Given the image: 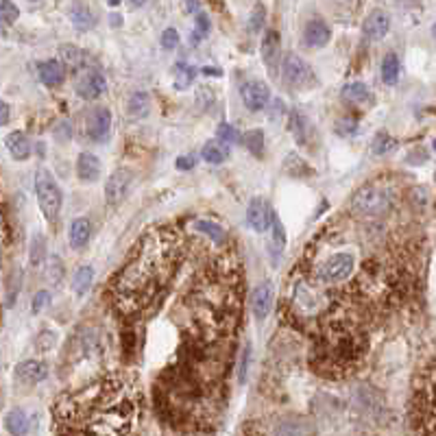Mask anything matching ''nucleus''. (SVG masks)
Wrapping results in <instances>:
<instances>
[{"label":"nucleus","instance_id":"1","mask_svg":"<svg viewBox=\"0 0 436 436\" xmlns=\"http://www.w3.org/2000/svg\"><path fill=\"white\" fill-rule=\"evenodd\" d=\"M142 395L123 373L66 393L55 404L57 436H133L140 423Z\"/></svg>","mask_w":436,"mask_h":436},{"label":"nucleus","instance_id":"2","mask_svg":"<svg viewBox=\"0 0 436 436\" xmlns=\"http://www.w3.org/2000/svg\"><path fill=\"white\" fill-rule=\"evenodd\" d=\"M182 260V236L157 227L140 238L114 280V299L125 314L144 312L164 294Z\"/></svg>","mask_w":436,"mask_h":436},{"label":"nucleus","instance_id":"3","mask_svg":"<svg viewBox=\"0 0 436 436\" xmlns=\"http://www.w3.org/2000/svg\"><path fill=\"white\" fill-rule=\"evenodd\" d=\"M417 428L419 436H436V362L425 369L417 395Z\"/></svg>","mask_w":436,"mask_h":436},{"label":"nucleus","instance_id":"4","mask_svg":"<svg viewBox=\"0 0 436 436\" xmlns=\"http://www.w3.org/2000/svg\"><path fill=\"white\" fill-rule=\"evenodd\" d=\"M35 194H37V203H39V210L46 216V221H55L62 212V190H59L57 182L53 179V175L42 168L37 170L35 175Z\"/></svg>","mask_w":436,"mask_h":436},{"label":"nucleus","instance_id":"5","mask_svg":"<svg viewBox=\"0 0 436 436\" xmlns=\"http://www.w3.org/2000/svg\"><path fill=\"white\" fill-rule=\"evenodd\" d=\"M390 196L378 184H365L351 199V212L358 216H380L388 212Z\"/></svg>","mask_w":436,"mask_h":436},{"label":"nucleus","instance_id":"6","mask_svg":"<svg viewBox=\"0 0 436 436\" xmlns=\"http://www.w3.org/2000/svg\"><path fill=\"white\" fill-rule=\"evenodd\" d=\"M284 79L292 88H310L316 83L310 64L299 55H292V53L286 55L284 59Z\"/></svg>","mask_w":436,"mask_h":436},{"label":"nucleus","instance_id":"7","mask_svg":"<svg viewBox=\"0 0 436 436\" xmlns=\"http://www.w3.org/2000/svg\"><path fill=\"white\" fill-rule=\"evenodd\" d=\"M131 184H133V175L125 168L116 170L109 175V179L105 182V199L109 205H118L127 199V194L131 190Z\"/></svg>","mask_w":436,"mask_h":436},{"label":"nucleus","instance_id":"8","mask_svg":"<svg viewBox=\"0 0 436 436\" xmlns=\"http://www.w3.org/2000/svg\"><path fill=\"white\" fill-rule=\"evenodd\" d=\"M76 92L83 101H96L107 92V79L98 70H86L76 81Z\"/></svg>","mask_w":436,"mask_h":436},{"label":"nucleus","instance_id":"9","mask_svg":"<svg viewBox=\"0 0 436 436\" xmlns=\"http://www.w3.org/2000/svg\"><path fill=\"white\" fill-rule=\"evenodd\" d=\"M240 96H243V103H245L247 109L260 111L271 101V90L264 81H247L240 88Z\"/></svg>","mask_w":436,"mask_h":436},{"label":"nucleus","instance_id":"10","mask_svg":"<svg viewBox=\"0 0 436 436\" xmlns=\"http://www.w3.org/2000/svg\"><path fill=\"white\" fill-rule=\"evenodd\" d=\"M273 216H275V214H273L268 201H264L262 196H255V199H253V201L249 203V207H247V221H249L251 229L257 231V233H262V231L271 229V225H273Z\"/></svg>","mask_w":436,"mask_h":436},{"label":"nucleus","instance_id":"11","mask_svg":"<svg viewBox=\"0 0 436 436\" xmlns=\"http://www.w3.org/2000/svg\"><path fill=\"white\" fill-rule=\"evenodd\" d=\"M111 131V111L107 107H96L88 116V137L94 142H105Z\"/></svg>","mask_w":436,"mask_h":436},{"label":"nucleus","instance_id":"12","mask_svg":"<svg viewBox=\"0 0 436 436\" xmlns=\"http://www.w3.org/2000/svg\"><path fill=\"white\" fill-rule=\"evenodd\" d=\"M388 29H390V15H388L384 9H373V11L365 18L362 31H365L367 39H373V42H380V39L386 37Z\"/></svg>","mask_w":436,"mask_h":436},{"label":"nucleus","instance_id":"13","mask_svg":"<svg viewBox=\"0 0 436 436\" xmlns=\"http://www.w3.org/2000/svg\"><path fill=\"white\" fill-rule=\"evenodd\" d=\"M262 59L266 68L277 74L280 70V64H282V42H280V33L277 31H266L264 39H262Z\"/></svg>","mask_w":436,"mask_h":436},{"label":"nucleus","instance_id":"14","mask_svg":"<svg viewBox=\"0 0 436 436\" xmlns=\"http://www.w3.org/2000/svg\"><path fill=\"white\" fill-rule=\"evenodd\" d=\"M273 299H275V290H273V284L271 282H264L260 284L253 294H251V308H253V314H255V319H266L271 308H273Z\"/></svg>","mask_w":436,"mask_h":436},{"label":"nucleus","instance_id":"15","mask_svg":"<svg viewBox=\"0 0 436 436\" xmlns=\"http://www.w3.org/2000/svg\"><path fill=\"white\" fill-rule=\"evenodd\" d=\"M15 378L22 382V384H39V382H44L48 378V367L44 362H39V360H25V362H20L15 367Z\"/></svg>","mask_w":436,"mask_h":436},{"label":"nucleus","instance_id":"16","mask_svg":"<svg viewBox=\"0 0 436 436\" xmlns=\"http://www.w3.org/2000/svg\"><path fill=\"white\" fill-rule=\"evenodd\" d=\"M39 81L46 88H59L66 81V66L59 59H46V62L37 64Z\"/></svg>","mask_w":436,"mask_h":436},{"label":"nucleus","instance_id":"17","mask_svg":"<svg viewBox=\"0 0 436 436\" xmlns=\"http://www.w3.org/2000/svg\"><path fill=\"white\" fill-rule=\"evenodd\" d=\"M101 172H103L101 160H98L94 153H81V155H79V160H76V177L83 184L98 182V179H101Z\"/></svg>","mask_w":436,"mask_h":436},{"label":"nucleus","instance_id":"18","mask_svg":"<svg viewBox=\"0 0 436 436\" xmlns=\"http://www.w3.org/2000/svg\"><path fill=\"white\" fill-rule=\"evenodd\" d=\"M332 39V31L329 27L323 22V20H310L306 25V31H304V42L306 46L310 48H323L329 44Z\"/></svg>","mask_w":436,"mask_h":436},{"label":"nucleus","instance_id":"19","mask_svg":"<svg viewBox=\"0 0 436 436\" xmlns=\"http://www.w3.org/2000/svg\"><path fill=\"white\" fill-rule=\"evenodd\" d=\"M70 22L74 25L76 31H90L96 25V15L88 3H83V0H74L70 7Z\"/></svg>","mask_w":436,"mask_h":436},{"label":"nucleus","instance_id":"20","mask_svg":"<svg viewBox=\"0 0 436 436\" xmlns=\"http://www.w3.org/2000/svg\"><path fill=\"white\" fill-rule=\"evenodd\" d=\"M92 238V223L88 218H74L70 223V231H68V243L72 249H83Z\"/></svg>","mask_w":436,"mask_h":436},{"label":"nucleus","instance_id":"21","mask_svg":"<svg viewBox=\"0 0 436 436\" xmlns=\"http://www.w3.org/2000/svg\"><path fill=\"white\" fill-rule=\"evenodd\" d=\"M9 153L15 162H25L31 157V140L22 133V131H13L7 135V140H5Z\"/></svg>","mask_w":436,"mask_h":436},{"label":"nucleus","instance_id":"22","mask_svg":"<svg viewBox=\"0 0 436 436\" xmlns=\"http://www.w3.org/2000/svg\"><path fill=\"white\" fill-rule=\"evenodd\" d=\"M284 249H286V231H284L282 221L275 214L273 225H271V260H273V264L280 262V257L284 255Z\"/></svg>","mask_w":436,"mask_h":436},{"label":"nucleus","instance_id":"23","mask_svg":"<svg viewBox=\"0 0 436 436\" xmlns=\"http://www.w3.org/2000/svg\"><path fill=\"white\" fill-rule=\"evenodd\" d=\"M343 98H345V103H349L353 107H362L371 101L373 96H371V90L362 81H353L343 88Z\"/></svg>","mask_w":436,"mask_h":436},{"label":"nucleus","instance_id":"24","mask_svg":"<svg viewBox=\"0 0 436 436\" xmlns=\"http://www.w3.org/2000/svg\"><path fill=\"white\" fill-rule=\"evenodd\" d=\"M5 428L11 436H29V430H31V421L27 417L25 410L20 408H13L11 412H7L5 417Z\"/></svg>","mask_w":436,"mask_h":436},{"label":"nucleus","instance_id":"25","mask_svg":"<svg viewBox=\"0 0 436 436\" xmlns=\"http://www.w3.org/2000/svg\"><path fill=\"white\" fill-rule=\"evenodd\" d=\"M59 55H62V59H59V62H62L66 68H70L74 72H81L83 70V66H86V53L81 48L66 44V46L59 48Z\"/></svg>","mask_w":436,"mask_h":436},{"label":"nucleus","instance_id":"26","mask_svg":"<svg viewBox=\"0 0 436 436\" xmlns=\"http://www.w3.org/2000/svg\"><path fill=\"white\" fill-rule=\"evenodd\" d=\"M400 70H402L400 57L395 55V53H388L384 57V62H382V81L386 86H395V83L400 81Z\"/></svg>","mask_w":436,"mask_h":436},{"label":"nucleus","instance_id":"27","mask_svg":"<svg viewBox=\"0 0 436 436\" xmlns=\"http://www.w3.org/2000/svg\"><path fill=\"white\" fill-rule=\"evenodd\" d=\"M203 160L207 162V164H223V162H227V157H229V147L225 144V142H207L205 147H203Z\"/></svg>","mask_w":436,"mask_h":436},{"label":"nucleus","instance_id":"28","mask_svg":"<svg viewBox=\"0 0 436 436\" xmlns=\"http://www.w3.org/2000/svg\"><path fill=\"white\" fill-rule=\"evenodd\" d=\"M92 282H94V268L83 264V266H79L76 273H74V280H72V290L81 297L86 294L90 288H92Z\"/></svg>","mask_w":436,"mask_h":436},{"label":"nucleus","instance_id":"29","mask_svg":"<svg viewBox=\"0 0 436 436\" xmlns=\"http://www.w3.org/2000/svg\"><path fill=\"white\" fill-rule=\"evenodd\" d=\"M194 229L207 236L210 240H214V245H223L227 240V231L221 227V225H216L212 221H194Z\"/></svg>","mask_w":436,"mask_h":436},{"label":"nucleus","instance_id":"30","mask_svg":"<svg viewBox=\"0 0 436 436\" xmlns=\"http://www.w3.org/2000/svg\"><path fill=\"white\" fill-rule=\"evenodd\" d=\"M395 147H397V142H395V137H390L388 133H378V135L373 137V142H371V153H373V155H378V157H382V155L390 153Z\"/></svg>","mask_w":436,"mask_h":436},{"label":"nucleus","instance_id":"31","mask_svg":"<svg viewBox=\"0 0 436 436\" xmlns=\"http://www.w3.org/2000/svg\"><path fill=\"white\" fill-rule=\"evenodd\" d=\"M129 114L135 118H142L149 114V96L144 92H135L129 98Z\"/></svg>","mask_w":436,"mask_h":436},{"label":"nucleus","instance_id":"32","mask_svg":"<svg viewBox=\"0 0 436 436\" xmlns=\"http://www.w3.org/2000/svg\"><path fill=\"white\" fill-rule=\"evenodd\" d=\"M20 18V9L11 0H0V27H9Z\"/></svg>","mask_w":436,"mask_h":436},{"label":"nucleus","instance_id":"33","mask_svg":"<svg viewBox=\"0 0 436 436\" xmlns=\"http://www.w3.org/2000/svg\"><path fill=\"white\" fill-rule=\"evenodd\" d=\"M245 147H247L253 155L260 157L262 151H264V133H262L260 129L249 131V133L245 135Z\"/></svg>","mask_w":436,"mask_h":436},{"label":"nucleus","instance_id":"34","mask_svg":"<svg viewBox=\"0 0 436 436\" xmlns=\"http://www.w3.org/2000/svg\"><path fill=\"white\" fill-rule=\"evenodd\" d=\"M194 74H196L194 68H190V66H186V64H179V66H177L175 88H177V90H186V88H190L192 81H194Z\"/></svg>","mask_w":436,"mask_h":436},{"label":"nucleus","instance_id":"35","mask_svg":"<svg viewBox=\"0 0 436 436\" xmlns=\"http://www.w3.org/2000/svg\"><path fill=\"white\" fill-rule=\"evenodd\" d=\"M46 255V240L42 236H33V245H31V262L39 264Z\"/></svg>","mask_w":436,"mask_h":436},{"label":"nucleus","instance_id":"36","mask_svg":"<svg viewBox=\"0 0 436 436\" xmlns=\"http://www.w3.org/2000/svg\"><path fill=\"white\" fill-rule=\"evenodd\" d=\"M334 131L339 133V135H353V133H358V121H353L351 116L341 118V121L336 123Z\"/></svg>","mask_w":436,"mask_h":436},{"label":"nucleus","instance_id":"37","mask_svg":"<svg viewBox=\"0 0 436 436\" xmlns=\"http://www.w3.org/2000/svg\"><path fill=\"white\" fill-rule=\"evenodd\" d=\"M216 135H218V140L225 142V144H231V142L238 140V131H236L229 123H221V125H218Z\"/></svg>","mask_w":436,"mask_h":436},{"label":"nucleus","instance_id":"38","mask_svg":"<svg viewBox=\"0 0 436 436\" xmlns=\"http://www.w3.org/2000/svg\"><path fill=\"white\" fill-rule=\"evenodd\" d=\"M48 277L57 284V282H62V277H64V262H62V257H57L53 255L50 257V266H48Z\"/></svg>","mask_w":436,"mask_h":436},{"label":"nucleus","instance_id":"39","mask_svg":"<svg viewBox=\"0 0 436 436\" xmlns=\"http://www.w3.org/2000/svg\"><path fill=\"white\" fill-rule=\"evenodd\" d=\"M249 358H251V345L247 343V345H245V349H243V355H240V367H238V380H240V384H245V382H247Z\"/></svg>","mask_w":436,"mask_h":436},{"label":"nucleus","instance_id":"40","mask_svg":"<svg viewBox=\"0 0 436 436\" xmlns=\"http://www.w3.org/2000/svg\"><path fill=\"white\" fill-rule=\"evenodd\" d=\"M55 343H57V334H53V332H42L37 336V349L39 351H50L53 347H55Z\"/></svg>","mask_w":436,"mask_h":436},{"label":"nucleus","instance_id":"41","mask_svg":"<svg viewBox=\"0 0 436 436\" xmlns=\"http://www.w3.org/2000/svg\"><path fill=\"white\" fill-rule=\"evenodd\" d=\"M177 46H179V33H177L175 29H166V31L162 33V48L175 50Z\"/></svg>","mask_w":436,"mask_h":436},{"label":"nucleus","instance_id":"42","mask_svg":"<svg viewBox=\"0 0 436 436\" xmlns=\"http://www.w3.org/2000/svg\"><path fill=\"white\" fill-rule=\"evenodd\" d=\"M48 299H50V294L46 292V290H39L35 297H33V312L37 314V312H42L44 308H46V304H48Z\"/></svg>","mask_w":436,"mask_h":436},{"label":"nucleus","instance_id":"43","mask_svg":"<svg viewBox=\"0 0 436 436\" xmlns=\"http://www.w3.org/2000/svg\"><path fill=\"white\" fill-rule=\"evenodd\" d=\"M262 22H264V9H262V5H257L251 15V31H260Z\"/></svg>","mask_w":436,"mask_h":436},{"label":"nucleus","instance_id":"44","mask_svg":"<svg viewBox=\"0 0 436 436\" xmlns=\"http://www.w3.org/2000/svg\"><path fill=\"white\" fill-rule=\"evenodd\" d=\"M196 27H199L201 33H207L210 31V18L205 13H199L196 15Z\"/></svg>","mask_w":436,"mask_h":436},{"label":"nucleus","instance_id":"45","mask_svg":"<svg viewBox=\"0 0 436 436\" xmlns=\"http://www.w3.org/2000/svg\"><path fill=\"white\" fill-rule=\"evenodd\" d=\"M9 116H11L9 105L0 101V125H7V123H9Z\"/></svg>","mask_w":436,"mask_h":436},{"label":"nucleus","instance_id":"46","mask_svg":"<svg viewBox=\"0 0 436 436\" xmlns=\"http://www.w3.org/2000/svg\"><path fill=\"white\" fill-rule=\"evenodd\" d=\"M192 166H194L192 157H179V160H177V168H179V170H190Z\"/></svg>","mask_w":436,"mask_h":436},{"label":"nucleus","instance_id":"47","mask_svg":"<svg viewBox=\"0 0 436 436\" xmlns=\"http://www.w3.org/2000/svg\"><path fill=\"white\" fill-rule=\"evenodd\" d=\"M203 72L210 74V76H221V70L218 68H203Z\"/></svg>","mask_w":436,"mask_h":436},{"label":"nucleus","instance_id":"48","mask_svg":"<svg viewBox=\"0 0 436 436\" xmlns=\"http://www.w3.org/2000/svg\"><path fill=\"white\" fill-rule=\"evenodd\" d=\"M186 9L188 11H196V0H186Z\"/></svg>","mask_w":436,"mask_h":436},{"label":"nucleus","instance_id":"49","mask_svg":"<svg viewBox=\"0 0 436 436\" xmlns=\"http://www.w3.org/2000/svg\"><path fill=\"white\" fill-rule=\"evenodd\" d=\"M243 436H264V434H262V432H257V430H245Z\"/></svg>","mask_w":436,"mask_h":436},{"label":"nucleus","instance_id":"50","mask_svg":"<svg viewBox=\"0 0 436 436\" xmlns=\"http://www.w3.org/2000/svg\"><path fill=\"white\" fill-rule=\"evenodd\" d=\"M144 3H147V0H129V5H131V7H142Z\"/></svg>","mask_w":436,"mask_h":436},{"label":"nucleus","instance_id":"51","mask_svg":"<svg viewBox=\"0 0 436 436\" xmlns=\"http://www.w3.org/2000/svg\"><path fill=\"white\" fill-rule=\"evenodd\" d=\"M432 37H434V42H436V22H434V27H432Z\"/></svg>","mask_w":436,"mask_h":436},{"label":"nucleus","instance_id":"52","mask_svg":"<svg viewBox=\"0 0 436 436\" xmlns=\"http://www.w3.org/2000/svg\"><path fill=\"white\" fill-rule=\"evenodd\" d=\"M109 3H111V5L116 7V5H118V0H109Z\"/></svg>","mask_w":436,"mask_h":436},{"label":"nucleus","instance_id":"53","mask_svg":"<svg viewBox=\"0 0 436 436\" xmlns=\"http://www.w3.org/2000/svg\"><path fill=\"white\" fill-rule=\"evenodd\" d=\"M432 147H434V151H436V137H434V144H432Z\"/></svg>","mask_w":436,"mask_h":436},{"label":"nucleus","instance_id":"54","mask_svg":"<svg viewBox=\"0 0 436 436\" xmlns=\"http://www.w3.org/2000/svg\"><path fill=\"white\" fill-rule=\"evenodd\" d=\"M434 179H436V172H434Z\"/></svg>","mask_w":436,"mask_h":436},{"label":"nucleus","instance_id":"55","mask_svg":"<svg viewBox=\"0 0 436 436\" xmlns=\"http://www.w3.org/2000/svg\"><path fill=\"white\" fill-rule=\"evenodd\" d=\"M31 3H35V0H31Z\"/></svg>","mask_w":436,"mask_h":436}]
</instances>
